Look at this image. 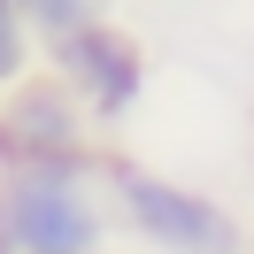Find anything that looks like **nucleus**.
Here are the masks:
<instances>
[{
	"instance_id": "f03ea898",
	"label": "nucleus",
	"mask_w": 254,
	"mask_h": 254,
	"mask_svg": "<svg viewBox=\"0 0 254 254\" xmlns=\"http://www.w3.org/2000/svg\"><path fill=\"white\" fill-rule=\"evenodd\" d=\"M108 185H116V208H124L162 254H239L247 247L239 223L223 216L208 192H192V185H170V177L139 170V162H116Z\"/></svg>"
},
{
	"instance_id": "20e7f679",
	"label": "nucleus",
	"mask_w": 254,
	"mask_h": 254,
	"mask_svg": "<svg viewBox=\"0 0 254 254\" xmlns=\"http://www.w3.org/2000/svg\"><path fill=\"white\" fill-rule=\"evenodd\" d=\"M77 139H85V108L54 77L8 93V108H0V146H8V162H85Z\"/></svg>"
},
{
	"instance_id": "39448f33",
	"label": "nucleus",
	"mask_w": 254,
	"mask_h": 254,
	"mask_svg": "<svg viewBox=\"0 0 254 254\" xmlns=\"http://www.w3.org/2000/svg\"><path fill=\"white\" fill-rule=\"evenodd\" d=\"M23 62H31V31H23V8L0 0V93L23 85Z\"/></svg>"
},
{
	"instance_id": "7ed1b4c3",
	"label": "nucleus",
	"mask_w": 254,
	"mask_h": 254,
	"mask_svg": "<svg viewBox=\"0 0 254 254\" xmlns=\"http://www.w3.org/2000/svg\"><path fill=\"white\" fill-rule=\"evenodd\" d=\"M139 77H146L139 47H131V39L116 31L108 16H93V23H77V31H62V39H54V85H62L77 108L108 116V124H116V116H131Z\"/></svg>"
},
{
	"instance_id": "f257e3e1",
	"label": "nucleus",
	"mask_w": 254,
	"mask_h": 254,
	"mask_svg": "<svg viewBox=\"0 0 254 254\" xmlns=\"http://www.w3.org/2000/svg\"><path fill=\"white\" fill-rule=\"evenodd\" d=\"M100 200L85 162H8L0 177V254H93Z\"/></svg>"
},
{
	"instance_id": "423d86ee",
	"label": "nucleus",
	"mask_w": 254,
	"mask_h": 254,
	"mask_svg": "<svg viewBox=\"0 0 254 254\" xmlns=\"http://www.w3.org/2000/svg\"><path fill=\"white\" fill-rule=\"evenodd\" d=\"M16 8H23V16H39V23H47L54 39H62V31H77V23H93V16H100V0H16Z\"/></svg>"
}]
</instances>
